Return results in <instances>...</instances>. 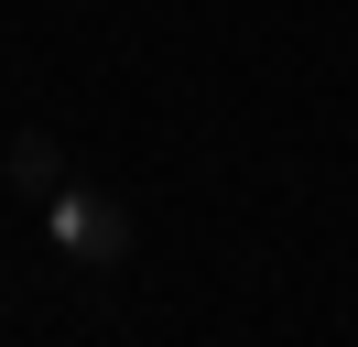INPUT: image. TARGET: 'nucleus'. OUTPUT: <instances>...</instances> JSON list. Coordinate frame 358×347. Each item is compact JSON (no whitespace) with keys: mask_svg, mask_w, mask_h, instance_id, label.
Returning <instances> with one entry per match:
<instances>
[{"mask_svg":"<svg viewBox=\"0 0 358 347\" xmlns=\"http://www.w3.org/2000/svg\"><path fill=\"white\" fill-rule=\"evenodd\" d=\"M0 163H11V185H22V195H33V206H44V195H55V185H66V141H55V130H22V141L0 152Z\"/></svg>","mask_w":358,"mask_h":347,"instance_id":"nucleus-2","label":"nucleus"},{"mask_svg":"<svg viewBox=\"0 0 358 347\" xmlns=\"http://www.w3.org/2000/svg\"><path fill=\"white\" fill-rule=\"evenodd\" d=\"M44 239H55V260H66V271H87V282H109L120 260H131V206H120L109 185H55L44 195Z\"/></svg>","mask_w":358,"mask_h":347,"instance_id":"nucleus-1","label":"nucleus"}]
</instances>
